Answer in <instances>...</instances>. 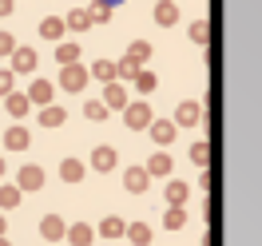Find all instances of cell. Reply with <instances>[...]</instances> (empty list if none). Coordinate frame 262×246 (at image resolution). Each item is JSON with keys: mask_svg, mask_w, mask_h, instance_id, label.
<instances>
[{"mask_svg": "<svg viewBox=\"0 0 262 246\" xmlns=\"http://www.w3.org/2000/svg\"><path fill=\"white\" fill-rule=\"evenodd\" d=\"M151 119H155V111H151L147 99H131L127 107H123V127L127 131H147Z\"/></svg>", "mask_w": 262, "mask_h": 246, "instance_id": "cell-1", "label": "cell"}, {"mask_svg": "<svg viewBox=\"0 0 262 246\" xmlns=\"http://www.w3.org/2000/svg\"><path fill=\"white\" fill-rule=\"evenodd\" d=\"M44 183H48V175H44V167H40V163H24L16 171V191H20V195H28V191H44Z\"/></svg>", "mask_w": 262, "mask_h": 246, "instance_id": "cell-2", "label": "cell"}, {"mask_svg": "<svg viewBox=\"0 0 262 246\" xmlns=\"http://www.w3.org/2000/svg\"><path fill=\"white\" fill-rule=\"evenodd\" d=\"M88 80H92V76H88V68H83V64L60 68V87H64V92H72V96H80L83 87H88Z\"/></svg>", "mask_w": 262, "mask_h": 246, "instance_id": "cell-3", "label": "cell"}, {"mask_svg": "<svg viewBox=\"0 0 262 246\" xmlns=\"http://www.w3.org/2000/svg\"><path fill=\"white\" fill-rule=\"evenodd\" d=\"M175 127H199L203 123V103L199 99H183L179 107H175V119H171Z\"/></svg>", "mask_w": 262, "mask_h": 246, "instance_id": "cell-4", "label": "cell"}, {"mask_svg": "<svg viewBox=\"0 0 262 246\" xmlns=\"http://www.w3.org/2000/svg\"><path fill=\"white\" fill-rule=\"evenodd\" d=\"M8 60H12V68H8L12 76H16V72H24V76H28V72H36V64H40L36 48H20V44H16V52H12Z\"/></svg>", "mask_w": 262, "mask_h": 246, "instance_id": "cell-5", "label": "cell"}, {"mask_svg": "<svg viewBox=\"0 0 262 246\" xmlns=\"http://www.w3.org/2000/svg\"><path fill=\"white\" fill-rule=\"evenodd\" d=\"M99 103H103L107 111H123V107L131 103V96H127V87H123V83H107V87H103V99H99Z\"/></svg>", "mask_w": 262, "mask_h": 246, "instance_id": "cell-6", "label": "cell"}, {"mask_svg": "<svg viewBox=\"0 0 262 246\" xmlns=\"http://www.w3.org/2000/svg\"><path fill=\"white\" fill-rule=\"evenodd\" d=\"M147 135L155 139V143H159V147H171V143H175V135H179V127H175L171 119H151Z\"/></svg>", "mask_w": 262, "mask_h": 246, "instance_id": "cell-7", "label": "cell"}, {"mask_svg": "<svg viewBox=\"0 0 262 246\" xmlns=\"http://www.w3.org/2000/svg\"><path fill=\"white\" fill-rule=\"evenodd\" d=\"M40 234H44V242H64L68 222L60 214H44V218H40Z\"/></svg>", "mask_w": 262, "mask_h": 246, "instance_id": "cell-8", "label": "cell"}, {"mask_svg": "<svg viewBox=\"0 0 262 246\" xmlns=\"http://www.w3.org/2000/svg\"><path fill=\"white\" fill-rule=\"evenodd\" d=\"M24 96H28V103H40V107H48L52 99H56V83H52V80H32V87H28Z\"/></svg>", "mask_w": 262, "mask_h": 246, "instance_id": "cell-9", "label": "cell"}, {"mask_svg": "<svg viewBox=\"0 0 262 246\" xmlns=\"http://www.w3.org/2000/svg\"><path fill=\"white\" fill-rule=\"evenodd\" d=\"M143 171H147V179H171V155H167V151H155L147 163H143Z\"/></svg>", "mask_w": 262, "mask_h": 246, "instance_id": "cell-10", "label": "cell"}, {"mask_svg": "<svg viewBox=\"0 0 262 246\" xmlns=\"http://www.w3.org/2000/svg\"><path fill=\"white\" fill-rule=\"evenodd\" d=\"M147 171H143V167L135 163V167H127V171H123V191H131V195H143V191H147Z\"/></svg>", "mask_w": 262, "mask_h": 246, "instance_id": "cell-11", "label": "cell"}, {"mask_svg": "<svg viewBox=\"0 0 262 246\" xmlns=\"http://www.w3.org/2000/svg\"><path fill=\"white\" fill-rule=\"evenodd\" d=\"M163 195H167V207H175V211H183V203H187V195H191V187H187L183 179H167Z\"/></svg>", "mask_w": 262, "mask_h": 246, "instance_id": "cell-12", "label": "cell"}, {"mask_svg": "<svg viewBox=\"0 0 262 246\" xmlns=\"http://www.w3.org/2000/svg\"><path fill=\"white\" fill-rule=\"evenodd\" d=\"M115 163H119V151H115L112 143H99V147L92 151V167H96V171H112Z\"/></svg>", "mask_w": 262, "mask_h": 246, "instance_id": "cell-13", "label": "cell"}, {"mask_svg": "<svg viewBox=\"0 0 262 246\" xmlns=\"http://www.w3.org/2000/svg\"><path fill=\"white\" fill-rule=\"evenodd\" d=\"M28 143H32V135H28V127H20V123H12L4 131V147L8 151H28Z\"/></svg>", "mask_w": 262, "mask_h": 246, "instance_id": "cell-14", "label": "cell"}, {"mask_svg": "<svg viewBox=\"0 0 262 246\" xmlns=\"http://www.w3.org/2000/svg\"><path fill=\"white\" fill-rule=\"evenodd\" d=\"M64 238L72 246H92V242H96V227H88V222H72Z\"/></svg>", "mask_w": 262, "mask_h": 246, "instance_id": "cell-15", "label": "cell"}, {"mask_svg": "<svg viewBox=\"0 0 262 246\" xmlns=\"http://www.w3.org/2000/svg\"><path fill=\"white\" fill-rule=\"evenodd\" d=\"M123 230H127V222H123L119 214H107V218H103V222L96 227V234H99V238H107V242H112V238H123Z\"/></svg>", "mask_w": 262, "mask_h": 246, "instance_id": "cell-16", "label": "cell"}, {"mask_svg": "<svg viewBox=\"0 0 262 246\" xmlns=\"http://www.w3.org/2000/svg\"><path fill=\"white\" fill-rule=\"evenodd\" d=\"M40 36L52 44H64V16H44L40 20Z\"/></svg>", "mask_w": 262, "mask_h": 246, "instance_id": "cell-17", "label": "cell"}, {"mask_svg": "<svg viewBox=\"0 0 262 246\" xmlns=\"http://www.w3.org/2000/svg\"><path fill=\"white\" fill-rule=\"evenodd\" d=\"M28 107H32V103H28V96H24V92H12V96H4V111L12 115V119H24V115H28Z\"/></svg>", "mask_w": 262, "mask_h": 246, "instance_id": "cell-18", "label": "cell"}, {"mask_svg": "<svg viewBox=\"0 0 262 246\" xmlns=\"http://www.w3.org/2000/svg\"><path fill=\"white\" fill-rule=\"evenodd\" d=\"M123 238L135 246H151V238H155V230L147 227V222H127V230H123Z\"/></svg>", "mask_w": 262, "mask_h": 246, "instance_id": "cell-19", "label": "cell"}, {"mask_svg": "<svg viewBox=\"0 0 262 246\" xmlns=\"http://www.w3.org/2000/svg\"><path fill=\"white\" fill-rule=\"evenodd\" d=\"M88 76L99 80L103 87H107V83H119V80H115V60H96V64L88 68Z\"/></svg>", "mask_w": 262, "mask_h": 246, "instance_id": "cell-20", "label": "cell"}, {"mask_svg": "<svg viewBox=\"0 0 262 246\" xmlns=\"http://www.w3.org/2000/svg\"><path fill=\"white\" fill-rule=\"evenodd\" d=\"M56 60H60V68L80 64V40H64V44H56Z\"/></svg>", "mask_w": 262, "mask_h": 246, "instance_id": "cell-21", "label": "cell"}, {"mask_svg": "<svg viewBox=\"0 0 262 246\" xmlns=\"http://www.w3.org/2000/svg\"><path fill=\"white\" fill-rule=\"evenodd\" d=\"M68 111L60 103H48V107H40V127H64Z\"/></svg>", "mask_w": 262, "mask_h": 246, "instance_id": "cell-22", "label": "cell"}, {"mask_svg": "<svg viewBox=\"0 0 262 246\" xmlns=\"http://www.w3.org/2000/svg\"><path fill=\"white\" fill-rule=\"evenodd\" d=\"M175 20H179V4H171V0H159V4H155V24L171 28Z\"/></svg>", "mask_w": 262, "mask_h": 246, "instance_id": "cell-23", "label": "cell"}, {"mask_svg": "<svg viewBox=\"0 0 262 246\" xmlns=\"http://www.w3.org/2000/svg\"><path fill=\"white\" fill-rule=\"evenodd\" d=\"M83 175H88V167H83L80 159H64V163H60V179L64 183H80Z\"/></svg>", "mask_w": 262, "mask_h": 246, "instance_id": "cell-24", "label": "cell"}, {"mask_svg": "<svg viewBox=\"0 0 262 246\" xmlns=\"http://www.w3.org/2000/svg\"><path fill=\"white\" fill-rule=\"evenodd\" d=\"M64 28H72V32H88L92 28V20H88V8H72L64 16Z\"/></svg>", "mask_w": 262, "mask_h": 246, "instance_id": "cell-25", "label": "cell"}, {"mask_svg": "<svg viewBox=\"0 0 262 246\" xmlns=\"http://www.w3.org/2000/svg\"><path fill=\"white\" fill-rule=\"evenodd\" d=\"M20 191H16V183H4V187H0V211H16L20 207Z\"/></svg>", "mask_w": 262, "mask_h": 246, "instance_id": "cell-26", "label": "cell"}, {"mask_svg": "<svg viewBox=\"0 0 262 246\" xmlns=\"http://www.w3.org/2000/svg\"><path fill=\"white\" fill-rule=\"evenodd\" d=\"M127 60H135V64L143 68L151 60V44H147V40H131V44H127Z\"/></svg>", "mask_w": 262, "mask_h": 246, "instance_id": "cell-27", "label": "cell"}, {"mask_svg": "<svg viewBox=\"0 0 262 246\" xmlns=\"http://www.w3.org/2000/svg\"><path fill=\"white\" fill-rule=\"evenodd\" d=\"M163 227H167V230H183V227H187V211L167 207V211H163Z\"/></svg>", "mask_w": 262, "mask_h": 246, "instance_id": "cell-28", "label": "cell"}, {"mask_svg": "<svg viewBox=\"0 0 262 246\" xmlns=\"http://www.w3.org/2000/svg\"><path fill=\"white\" fill-rule=\"evenodd\" d=\"M155 87H159V80H155V72H147V68H143V72L135 76V92H143V96H151Z\"/></svg>", "mask_w": 262, "mask_h": 246, "instance_id": "cell-29", "label": "cell"}, {"mask_svg": "<svg viewBox=\"0 0 262 246\" xmlns=\"http://www.w3.org/2000/svg\"><path fill=\"white\" fill-rule=\"evenodd\" d=\"M112 16H115L112 4H92V8H88V20H92V24H107Z\"/></svg>", "mask_w": 262, "mask_h": 246, "instance_id": "cell-30", "label": "cell"}, {"mask_svg": "<svg viewBox=\"0 0 262 246\" xmlns=\"http://www.w3.org/2000/svg\"><path fill=\"white\" fill-rule=\"evenodd\" d=\"M83 115H88L92 123H99V119H107V107H103L99 99H88V103H83Z\"/></svg>", "mask_w": 262, "mask_h": 246, "instance_id": "cell-31", "label": "cell"}, {"mask_svg": "<svg viewBox=\"0 0 262 246\" xmlns=\"http://www.w3.org/2000/svg\"><path fill=\"white\" fill-rule=\"evenodd\" d=\"M191 163L207 167V163H211V147H207V143H191Z\"/></svg>", "mask_w": 262, "mask_h": 246, "instance_id": "cell-32", "label": "cell"}, {"mask_svg": "<svg viewBox=\"0 0 262 246\" xmlns=\"http://www.w3.org/2000/svg\"><path fill=\"white\" fill-rule=\"evenodd\" d=\"M191 40H195V44H207V40H211V24H207V20H195V24H191Z\"/></svg>", "mask_w": 262, "mask_h": 246, "instance_id": "cell-33", "label": "cell"}, {"mask_svg": "<svg viewBox=\"0 0 262 246\" xmlns=\"http://www.w3.org/2000/svg\"><path fill=\"white\" fill-rule=\"evenodd\" d=\"M12 92H16V76L8 68H0V96H12Z\"/></svg>", "mask_w": 262, "mask_h": 246, "instance_id": "cell-34", "label": "cell"}, {"mask_svg": "<svg viewBox=\"0 0 262 246\" xmlns=\"http://www.w3.org/2000/svg\"><path fill=\"white\" fill-rule=\"evenodd\" d=\"M16 52V40H12V32H0V56H12Z\"/></svg>", "mask_w": 262, "mask_h": 246, "instance_id": "cell-35", "label": "cell"}, {"mask_svg": "<svg viewBox=\"0 0 262 246\" xmlns=\"http://www.w3.org/2000/svg\"><path fill=\"white\" fill-rule=\"evenodd\" d=\"M16 12V0H0V16H12Z\"/></svg>", "mask_w": 262, "mask_h": 246, "instance_id": "cell-36", "label": "cell"}, {"mask_svg": "<svg viewBox=\"0 0 262 246\" xmlns=\"http://www.w3.org/2000/svg\"><path fill=\"white\" fill-rule=\"evenodd\" d=\"M4 227H8V222H4V214H0V238H4Z\"/></svg>", "mask_w": 262, "mask_h": 246, "instance_id": "cell-37", "label": "cell"}, {"mask_svg": "<svg viewBox=\"0 0 262 246\" xmlns=\"http://www.w3.org/2000/svg\"><path fill=\"white\" fill-rule=\"evenodd\" d=\"M0 179H4V155H0Z\"/></svg>", "mask_w": 262, "mask_h": 246, "instance_id": "cell-38", "label": "cell"}, {"mask_svg": "<svg viewBox=\"0 0 262 246\" xmlns=\"http://www.w3.org/2000/svg\"><path fill=\"white\" fill-rule=\"evenodd\" d=\"M0 246H12V238H0Z\"/></svg>", "mask_w": 262, "mask_h": 246, "instance_id": "cell-39", "label": "cell"}]
</instances>
